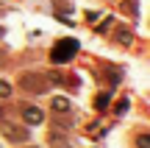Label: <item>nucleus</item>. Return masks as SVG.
<instances>
[{
	"label": "nucleus",
	"instance_id": "obj_3",
	"mask_svg": "<svg viewBox=\"0 0 150 148\" xmlns=\"http://www.w3.org/2000/svg\"><path fill=\"white\" fill-rule=\"evenodd\" d=\"M53 109L56 112H67V109H70V101H67V98H56L53 101Z\"/></svg>",
	"mask_w": 150,
	"mask_h": 148
},
{
	"label": "nucleus",
	"instance_id": "obj_4",
	"mask_svg": "<svg viewBox=\"0 0 150 148\" xmlns=\"http://www.w3.org/2000/svg\"><path fill=\"white\" fill-rule=\"evenodd\" d=\"M11 95V84L8 81H0V98H8Z\"/></svg>",
	"mask_w": 150,
	"mask_h": 148
},
{
	"label": "nucleus",
	"instance_id": "obj_1",
	"mask_svg": "<svg viewBox=\"0 0 150 148\" xmlns=\"http://www.w3.org/2000/svg\"><path fill=\"white\" fill-rule=\"evenodd\" d=\"M75 53H78V42H75V39H61V42L53 48V53H50V61L64 64V61H70Z\"/></svg>",
	"mask_w": 150,
	"mask_h": 148
},
{
	"label": "nucleus",
	"instance_id": "obj_2",
	"mask_svg": "<svg viewBox=\"0 0 150 148\" xmlns=\"http://www.w3.org/2000/svg\"><path fill=\"white\" fill-rule=\"evenodd\" d=\"M22 117H25L28 123H42V120H45L42 109H33V106H31V109H25V112H22Z\"/></svg>",
	"mask_w": 150,
	"mask_h": 148
},
{
	"label": "nucleus",
	"instance_id": "obj_5",
	"mask_svg": "<svg viewBox=\"0 0 150 148\" xmlns=\"http://www.w3.org/2000/svg\"><path fill=\"white\" fill-rule=\"evenodd\" d=\"M139 148H147V137H139Z\"/></svg>",
	"mask_w": 150,
	"mask_h": 148
}]
</instances>
